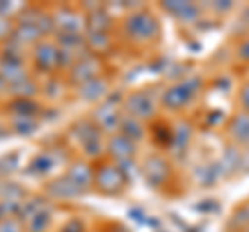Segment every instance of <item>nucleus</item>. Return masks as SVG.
<instances>
[{"label":"nucleus","mask_w":249,"mask_h":232,"mask_svg":"<svg viewBox=\"0 0 249 232\" xmlns=\"http://www.w3.org/2000/svg\"><path fill=\"white\" fill-rule=\"evenodd\" d=\"M0 75L4 77V81L9 87L17 85L27 79V68H25V58L17 50H6L0 58Z\"/></svg>","instance_id":"nucleus-8"},{"label":"nucleus","mask_w":249,"mask_h":232,"mask_svg":"<svg viewBox=\"0 0 249 232\" xmlns=\"http://www.w3.org/2000/svg\"><path fill=\"white\" fill-rule=\"evenodd\" d=\"M121 118H123V104L116 102V99H102L96 106V110H93L91 122L98 127L102 135L110 137L114 133H119Z\"/></svg>","instance_id":"nucleus-5"},{"label":"nucleus","mask_w":249,"mask_h":232,"mask_svg":"<svg viewBox=\"0 0 249 232\" xmlns=\"http://www.w3.org/2000/svg\"><path fill=\"white\" fill-rule=\"evenodd\" d=\"M119 133H123L124 137H129V139H133L135 143H139V141L143 139V135H145V127H143V122H142V120L131 118V116L123 114V118H121V127H119Z\"/></svg>","instance_id":"nucleus-18"},{"label":"nucleus","mask_w":249,"mask_h":232,"mask_svg":"<svg viewBox=\"0 0 249 232\" xmlns=\"http://www.w3.org/2000/svg\"><path fill=\"white\" fill-rule=\"evenodd\" d=\"M239 106H241V112L249 114V81L241 85L239 89Z\"/></svg>","instance_id":"nucleus-22"},{"label":"nucleus","mask_w":249,"mask_h":232,"mask_svg":"<svg viewBox=\"0 0 249 232\" xmlns=\"http://www.w3.org/2000/svg\"><path fill=\"white\" fill-rule=\"evenodd\" d=\"M93 77H100V63L96 56H91L88 52L71 65V79H73V83H77V87H79V85L88 83Z\"/></svg>","instance_id":"nucleus-11"},{"label":"nucleus","mask_w":249,"mask_h":232,"mask_svg":"<svg viewBox=\"0 0 249 232\" xmlns=\"http://www.w3.org/2000/svg\"><path fill=\"white\" fill-rule=\"evenodd\" d=\"M46 193H48L52 199H73V197L81 195L79 189H77L65 174H62L60 179H54L48 187H46Z\"/></svg>","instance_id":"nucleus-17"},{"label":"nucleus","mask_w":249,"mask_h":232,"mask_svg":"<svg viewBox=\"0 0 249 232\" xmlns=\"http://www.w3.org/2000/svg\"><path fill=\"white\" fill-rule=\"evenodd\" d=\"M124 37L133 44H152L160 35V23L147 9H133L123 23Z\"/></svg>","instance_id":"nucleus-1"},{"label":"nucleus","mask_w":249,"mask_h":232,"mask_svg":"<svg viewBox=\"0 0 249 232\" xmlns=\"http://www.w3.org/2000/svg\"><path fill=\"white\" fill-rule=\"evenodd\" d=\"M191 141V129L187 122H178L177 129H173V148L177 145V148L185 149L187 143Z\"/></svg>","instance_id":"nucleus-20"},{"label":"nucleus","mask_w":249,"mask_h":232,"mask_svg":"<svg viewBox=\"0 0 249 232\" xmlns=\"http://www.w3.org/2000/svg\"><path fill=\"white\" fill-rule=\"evenodd\" d=\"M227 133L237 148H249V114L241 110L237 114H232L229 120Z\"/></svg>","instance_id":"nucleus-13"},{"label":"nucleus","mask_w":249,"mask_h":232,"mask_svg":"<svg viewBox=\"0 0 249 232\" xmlns=\"http://www.w3.org/2000/svg\"><path fill=\"white\" fill-rule=\"evenodd\" d=\"M4 89H9V85H6V81H4V77L0 75V94H2Z\"/></svg>","instance_id":"nucleus-25"},{"label":"nucleus","mask_w":249,"mask_h":232,"mask_svg":"<svg viewBox=\"0 0 249 232\" xmlns=\"http://www.w3.org/2000/svg\"><path fill=\"white\" fill-rule=\"evenodd\" d=\"M170 17L177 19V21H183V23H191L199 19L201 15V6L199 4H193V2H164L162 4Z\"/></svg>","instance_id":"nucleus-15"},{"label":"nucleus","mask_w":249,"mask_h":232,"mask_svg":"<svg viewBox=\"0 0 249 232\" xmlns=\"http://www.w3.org/2000/svg\"><path fill=\"white\" fill-rule=\"evenodd\" d=\"M31 58H34V65L44 73H54L65 65V58H62L58 44L52 40L37 42L34 46V52H31Z\"/></svg>","instance_id":"nucleus-6"},{"label":"nucleus","mask_w":249,"mask_h":232,"mask_svg":"<svg viewBox=\"0 0 249 232\" xmlns=\"http://www.w3.org/2000/svg\"><path fill=\"white\" fill-rule=\"evenodd\" d=\"M37 125H40V122L36 120V116H19V114L11 116V131L15 135L27 137L37 129Z\"/></svg>","instance_id":"nucleus-19"},{"label":"nucleus","mask_w":249,"mask_h":232,"mask_svg":"<svg viewBox=\"0 0 249 232\" xmlns=\"http://www.w3.org/2000/svg\"><path fill=\"white\" fill-rule=\"evenodd\" d=\"M11 35H13V29L9 25V21H6V17H0V40L11 37Z\"/></svg>","instance_id":"nucleus-24"},{"label":"nucleus","mask_w":249,"mask_h":232,"mask_svg":"<svg viewBox=\"0 0 249 232\" xmlns=\"http://www.w3.org/2000/svg\"><path fill=\"white\" fill-rule=\"evenodd\" d=\"M143 176L145 181L152 184V187H160V184H164L170 176V166L168 162L162 158V156H150L143 160Z\"/></svg>","instance_id":"nucleus-10"},{"label":"nucleus","mask_w":249,"mask_h":232,"mask_svg":"<svg viewBox=\"0 0 249 232\" xmlns=\"http://www.w3.org/2000/svg\"><path fill=\"white\" fill-rule=\"evenodd\" d=\"M0 232H25L23 222L13 215V218H0Z\"/></svg>","instance_id":"nucleus-21"},{"label":"nucleus","mask_w":249,"mask_h":232,"mask_svg":"<svg viewBox=\"0 0 249 232\" xmlns=\"http://www.w3.org/2000/svg\"><path fill=\"white\" fill-rule=\"evenodd\" d=\"M237 58L243 60V63H249V35L239 42V46H237Z\"/></svg>","instance_id":"nucleus-23"},{"label":"nucleus","mask_w":249,"mask_h":232,"mask_svg":"<svg viewBox=\"0 0 249 232\" xmlns=\"http://www.w3.org/2000/svg\"><path fill=\"white\" fill-rule=\"evenodd\" d=\"M19 220L25 226V232H48L52 224V210L44 199H29L21 205Z\"/></svg>","instance_id":"nucleus-3"},{"label":"nucleus","mask_w":249,"mask_h":232,"mask_svg":"<svg viewBox=\"0 0 249 232\" xmlns=\"http://www.w3.org/2000/svg\"><path fill=\"white\" fill-rule=\"evenodd\" d=\"M243 23H245V25H247V27H249V9H247V11H245V19H243Z\"/></svg>","instance_id":"nucleus-26"},{"label":"nucleus","mask_w":249,"mask_h":232,"mask_svg":"<svg viewBox=\"0 0 249 232\" xmlns=\"http://www.w3.org/2000/svg\"><path fill=\"white\" fill-rule=\"evenodd\" d=\"M106 91H108L106 79L100 75V77H93V79H89L88 83L79 85L77 96H79L83 102H102V98L106 96Z\"/></svg>","instance_id":"nucleus-16"},{"label":"nucleus","mask_w":249,"mask_h":232,"mask_svg":"<svg viewBox=\"0 0 249 232\" xmlns=\"http://www.w3.org/2000/svg\"><path fill=\"white\" fill-rule=\"evenodd\" d=\"M52 25L58 32V35H73V33H81L85 23L81 19V15H77L71 9H62L54 15Z\"/></svg>","instance_id":"nucleus-14"},{"label":"nucleus","mask_w":249,"mask_h":232,"mask_svg":"<svg viewBox=\"0 0 249 232\" xmlns=\"http://www.w3.org/2000/svg\"><path fill=\"white\" fill-rule=\"evenodd\" d=\"M243 232H249V226H247V228H245V230H243Z\"/></svg>","instance_id":"nucleus-27"},{"label":"nucleus","mask_w":249,"mask_h":232,"mask_svg":"<svg viewBox=\"0 0 249 232\" xmlns=\"http://www.w3.org/2000/svg\"><path fill=\"white\" fill-rule=\"evenodd\" d=\"M65 176L75 184L77 189H79L81 195L93 187V168L88 164V162H83V160L73 162V164L67 168Z\"/></svg>","instance_id":"nucleus-12"},{"label":"nucleus","mask_w":249,"mask_h":232,"mask_svg":"<svg viewBox=\"0 0 249 232\" xmlns=\"http://www.w3.org/2000/svg\"><path fill=\"white\" fill-rule=\"evenodd\" d=\"M127 184V174L119 168L116 162H104L93 170V187L102 195H116Z\"/></svg>","instance_id":"nucleus-4"},{"label":"nucleus","mask_w":249,"mask_h":232,"mask_svg":"<svg viewBox=\"0 0 249 232\" xmlns=\"http://www.w3.org/2000/svg\"><path fill=\"white\" fill-rule=\"evenodd\" d=\"M106 153L112 158V162H133L137 156V143L133 139L124 137L123 133H114L106 137Z\"/></svg>","instance_id":"nucleus-9"},{"label":"nucleus","mask_w":249,"mask_h":232,"mask_svg":"<svg viewBox=\"0 0 249 232\" xmlns=\"http://www.w3.org/2000/svg\"><path fill=\"white\" fill-rule=\"evenodd\" d=\"M158 110V102L147 91H133L123 99V114L137 120H150Z\"/></svg>","instance_id":"nucleus-7"},{"label":"nucleus","mask_w":249,"mask_h":232,"mask_svg":"<svg viewBox=\"0 0 249 232\" xmlns=\"http://www.w3.org/2000/svg\"><path fill=\"white\" fill-rule=\"evenodd\" d=\"M199 91H201L199 77H185V79L168 85L160 98V104L164 106L166 110H173V112L185 110L187 106H191L197 99Z\"/></svg>","instance_id":"nucleus-2"}]
</instances>
